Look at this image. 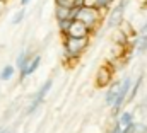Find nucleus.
<instances>
[{
  "label": "nucleus",
  "instance_id": "nucleus-1",
  "mask_svg": "<svg viewBox=\"0 0 147 133\" xmlns=\"http://www.w3.org/2000/svg\"><path fill=\"white\" fill-rule=\"evenodd\" d=\"M91 38H72V36H62V48H63V60L65 62H79V58L86 53L89 48Z\"/></svg>",
  "mask_w": 147,
  "mask_h": 133
},
{
  "label": "nucleus",
  "instance_id": "nucleus-2",
  "mask_svg": "<svg viewBox=\"0 0 147 133\" xmlns=\"http://www.w3.org/2000/svg\"><path fill=\"white\" fill-rule=\"evenodd\" d=\"M74 21H80L82 24H86L87 29L91 31V36H92V34L101 28V24H103V14L98 12V10L92 9V7L84 5V7H79V9H77Z\"/></svg>",
  "mask_w": 147,
  "mask_h": 133
},
{
  "label": "nucleus",
  "instance_id": "nucleus-3",
  "mask_svg": "<svg viewBox=\"0 0 147 133\" xmlns=\"http://www.w3.org/2000/svg\"><path fill=\"white\" fill-rule=\"evenodd\" d=\"M128 5H130V0H116V3H113V7L108 10V17H106V22H105V24H106V26H105L106 31L116 29V28L123 22L125 12H127Z\"/></svg>",
  "mask_w": 147,
  "mask_h": 133
},
{
  "label": "nucleus",
  "instance_id": "nucleus-4",
  "mask_svg": "<svg viewBox=\"0 0 147 133\" xmlns=\"http://www.w3.org/2000/svg\"><path fill=\"white\" fill-rule=\"evenodd\" d=\"M51 87H53V79L50 77V79H46V80L39 85V89L33 94V97H31L28 107H26V114H28V116L34 114L38 109H39V106H43V102H45V99H46V96L50 94Z\"/></svg>",
  "mask_w": 147,
  "mask_h": 133
},
{
  "label": "nucleus",
  "instance_id": "nucleus-5",
  "mask_svg": "<svg viewBox=\"0 0 147 133\" xmlns=\"http://www.w3.org/2000/svg\"><path fill=\"white\" fill-rule=\"evenodd\" d=\"M132 82L134 79L130 75H125L123 79H120V85H118V92H116V97L111 104V111H113V116H116L123 106L127 104V97H128V92H130V87H132Z\"/></svg>",
  "mask_w": 147,
  "mask_h": 133
},
{
  "label": "nucleus",
  "instance_id": "nucleus-6",
  "mask_svg": "<svg viewBox=\"0 0 147 133\" xmlns=\"http://www.w3.org/2000/svg\"><path fill=\"white\" fill-rule=\"evenodd\" d=\"M41 55L39 53H34L33 55V58L26 63V65L22 66L21 70H19V80H24V79H28V77H31L33 73H36L39 65H41Z\"/></svg>",
  "mask_w": 147,
  "mask_h": 133
},
{
  "label": "nucleus",
  "instance_id": "nucleus-7",
  "mask_svg": "<svg viewBox=\"0 0 147 133\" xmlns=\"http://www.w3.org/2000/svg\"><path fill=\"white\" fill-rule=\"evenodd\" d=\"M111 80H113V68L108 65H103L96 73V85L98 87H108Z\"/></svg>",
  "mask_w": 147,
  "mask_h": 133
},
{
  "label": "nucleus",
  "instance_id": "nucleus-8",
  "mask_svg": "<svg viewBox=\"0 0 147 133\" xmlns=\"http://www.w3.org/2000/svg\"><path fill=\"white\" fill-rule=\"evenodd\" d=\"M67 36H72V38H91V31H89L87 26L82 24L80 21H72Z\"/></svg>",
  "mask_w": 147,
  "mask_h": 133
},
{
  "label": "nucleus",
  "instance_id": "nucleus-9",
  "mask_svg": "<svg viewBox=\"0 0 147 133\" xmlns=\"http://www.w3.org/2000/svg\"><path fill=\"white\" fill-rule=\"evenodd\" d=\"M142 85H144V73H140L137 79H134L132 87H130V92H128V97H127V104L135 101V97L139 96V92H140V89H142Z\"/></svg>",
  "mask_w": 147,
  "mask_h": 133
},
{
  "label": "nucleus",
  "instance_id": "nucleus-10",
  "mask_svg": "<svg viewBox=\"0 0 147 133\" xmlns=\"http://www.w3.org/2000/svg\"><path fill=\"white\" fill-rule=\"evenodd\" d=\"M118 85H120V80H111L110 85L106 87V92H105V104L110 106L113 104V101L116 97V92H118Z\"/></svg>",
  "mask_w": 147,
  "mask_h": 133
},
{
  "label": "nucleus",
  "instance_id": "nucleus-11",
  "mask_svg": "<svg viewBox=\"0 0 147 133\" xmlns=\"http://www.w3.org/2000/svg\"><path fill=\"white\" fill-rule=\"evenodd\" d=\"M116 121H118V125L123 128V126H127V125H130V123L135 121V114H134V111H130V109H121V111L116 114Z\"/></svg>",
  "mask_w": 147,
  "mask_h": 133
},
{
  "label": "nucleus",
  "instance_id": "nucleus-12",
  "mask_svg": "<svg viewBox=\"0 0 147 133\" xmlns=\"http://www.w3.org/2000/svg\"><path fill=\"white\" fill-rule=\"evenodd\" d=\"M33 55H34V51H31V50H22V51H19V55H17V58H16V63H14L16 70H21L22 66L33 58Z\"/></svg>",
  "mask_w": 147,
  "mask_h": 133
},
{
  "label": "nucleus",
  "instance_id": "nucleus-13",
  "mask_svg": "<svg viewBox=\"0 0 147 133\" xmlns=\"http://www.w3.org/2000/svg\"><path fill=\"white\" fill-rule=\"evenodd\" d=\"M55 19L62 21V19H72V7H60L55 5Z\"/></svg>",
  "mask_w": 147,
  "mask_h": 133
},
{
  "label": "nucleus",
  "instance_id": "nucleus-14",
  "mask_svg": "<svg viewBox=\"0 0 147 133\" xmlns=\"http://www.w3.org/2000/svg\"><path fill=\"white\" fill-rule=\"evenodd\" d=\"M14 75H16V66L14 65H3L2 66V70H0V80H2V82L12 80Z\"/></svg>",
  "mask_w": 147,
  "mask_h": 133
},
{
  "label": "nucleus",
  "instance_id": "nucleus-15",
  "mask_svg": "<svg viewBox=\"0 0 147 133\" xmlns=\"http://www.w3.org/2000/svg\"><path fill=\"white\" fill-rule=\"evenodd\" d=\"M70 24H72V19H62V21H57L58 33L62 34V36H67L69 29H70Z\"/></svg>",
  "mask_w": 147,
  "mask_h": 133
},
{
  "label": "nucleus",
  "instance_id": "nucleus-16",
  "mask_svg": "<svg viewBox=\"0 0 147 133\" xmlns=\"http://www.w3.org/2000/svg\"><path fill=\"white\" fill-rule=\"evenodd\" d=\"M24 17H26V7H21V9L14 14V17H12V21H10V24H12V26H19V24L24 21Z\"/></svg>",
  "mask_w": 147,
  "mask_h": 133
},
{
  "label": "nucleus",
  "instance_id": "nucleus-17",
  "mask_svg": "<svg viewBox=\"0 0 147 133\" xmlns=\"http://www.w3.org/2000/svg\"><path fill=\"white\" fill-rule=\"evenodd\" d=\"M135 133H147V125L146 123H137L135 121Z\"/></svg>",
  "mask_w": 147,
  "mask_h": 133
},
{
  "label": "nucleus",
  "instance_id": "nucleus-18",
  "mask_svg": "<svg viewBox=\"0 0 147 133\" xmlns=\"http://www.w3.org/2000/svg\"><path fill=\"white\" fill-rule=\"evenodd\" d=\"M121 133H135V121L130 123V125H127V126H123L121 128Z\"/></svg>",
  "mask_w": 147,
  "mask_h": 133
},
{
  "label": "nucleus",
  "instance_id": "nucleus-19",
  "mask_svg": "<svg viewBox=\"0 0 147 133\" xmlns=\"http://www.w3.org/2000/svg\"><path fill=\"white\" fill-rule=\"evenodd\" d=\"M55 5H60V7H72V0H53Z\"/></svg>",
  "mask_w": 147,
  "mask_h": 133
},
{
  "label": "nucleus",
  "instance_id": "nucleus-20",
  "mask_svg": "<svg viewBox=\"0 0 147 133\" xmlns=\"http://www.w3.org/2000/svg\"><path fill=\"white\" fill-rule=\"evenodd\" d=\"M110 133H121V126L118 125V121L115 120V125H113V128L110 130Z\"/></svg>",
  "mask_w": 147,
  "mask_h": 133
},
{
  "label": "nucleus",
  "instance_id": "nucleus-21",
  "mask_svg": "<svg viewBox=\"0 0 147 133\" xmlns=\"http://www.w3.org/2000/svg\"><path fill=\"white\" fill-rule=\"evenodd\" d=\"M84 2L86 0H72V7H77V9L79 7H84Z\"/></svg>",
  "mask_w": 147,
  "mask_h": 133
},
{
  "label": "nucleus",
  "instance_id": "nucleus-22",
  "mask_svg": "<svg viewBox=\"0 0 147 133\" xmlns=\"http://www.w3.org/2000/svg\"><path fill=\"white\" fill-rule=\"evenodd\" d=\"M144 33H147V19H146V22L142 24V28L139 29V33H137V34H144Z\"/></svg>",
  "mask_w": 147,
  "mask_h": 133
},
{
  "label": "nucleus",
  "instance_id": "nucleus-23",
  "mask_svg": "<svg viewBox=\"0 0 147 133\" xmlns=\"http://www.w3.org/2000/svg\"><path fill=\"white\" fill-rule=\"evenodd\" d=\"M33 0H19V3H21V7H26L28 3H31Z\"/></svg>",
  "mask_w": 147,
  "mask_h": 133
},
{
  "label": "nucleus",
  "instance_id": "nucleus-24",
  "mask_svg": "<svg viewBox=\"0 0 147 133\" xmlns=\"http://www.w3.org/2000/svg\"><path fill=\"white\" fill-rule=\"evenodd\" d=\"M0 133H10V128L9 126H0Z\"/></svg>",
  "mask_w": 147,
  "mask_h": 133
},
{
  "label": "nucleus",
  "instance_id": "nucleus-25",
  "mask_svg": "<svg viewBox=\"0 0 147 133\" xmlns=\"http://www.w3.org/2000/svg\"><path fill=\"white\" fill-rule=\"evenodd\" d=\"M3 10H5V3H0V17H2V14H3Z\"/></svg>",
  "mask_w": 147,
  "mask_h": 133
},
{
  "label": "nucleus",
  "instance_id": "nucleus-26",
  "mask_svg": "<svg viewBox=\"0 0 147 133\" xmlns=\"http://www.w3.org/2000/svg\"><path fill=\"white\" fill-rule=\"evenodd\" d=\"M7 2H9V0H0V3H7Z\"/></svg>",
  "mask_w": 147,
  "mask_h": 133
},
{
  "label": "nucleus",
  "instance_id": "nucleus-27",
  "mask_svg": "<svg viewBox=\"0 0 147 133\" xmlns=\"http://www.w3.org/2000/svg\"><path fill=\"white\" fill-rule=\"evenodd\" d=\"M113 2H116V0H113Z\"/></svg>",
  "mask_w": 147,
  "mask_h": 133
}]
</instances>
